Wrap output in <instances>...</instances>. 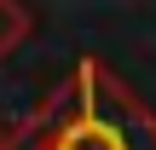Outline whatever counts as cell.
<instances>
[{
  "mask_svg": "<svg viewBox=\"0 0 156 150\" xmlns=\"http://www.w3.org/2000/svg\"><path fill=\"white\" fill-rule=\"evenodd\" d=\"M58 150H127V139H122V127H110V121H81V127H69V133L58 139Z\"/></svg>",
  "mask_w": 156,
  "mask_h": 150,
  "instance_id": "1",
  "label": "cell"
}]
</instances>
